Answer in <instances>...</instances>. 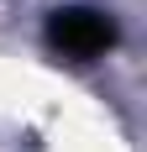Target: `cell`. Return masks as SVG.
Listing matches in <instances>:
<instances>
[{
	"label": "cell",
	"instance_id": "cell-1",
	"mask_svg": "<svg viewBox=\"0 0 147 152\" xmlns=\"http://www.w3.org/2000/svg\"><path fill=\"white\" fill-rule=\"evenodd\" d=\"M47 47L63 58H100L116 47V21L89 5H63L47 16Z\"/></svg>",
	"mask_w": 147,
	"mask_h": 152
}]
</instances>
